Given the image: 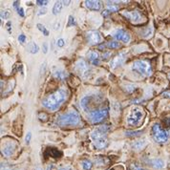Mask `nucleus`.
<instances>
[{
    "label": "nucleus",
    "instance_id": "f257e3e1",
    "mask_svg": "<svg viewBox=\"0 0 170 170\" xmlns=\"http://www.w3.org/2000/svg\"><path fill=\"white\" fill-rule=\"evenodd\" d=\"M65 98H66V92L65 90L60 89L55 92L54 94L50 95L46 98H44L42 100V105L51 111H55L61 105Z\"/></svg>",
    "mask_w": 170,
    "mask_h": 170
},
{
    "label": "nucleus",
    "instance_id": "f03ea898",
    "mask_svg": "<svg viewBox=\"0 0 170 170\" xmlns=\"http://www.w3.org/2000/svg\"><path fill=\"white\" fill-rule=\"evenodd\" d=\"M109 130L107 125L100 126L97 129H95L91 133V138L94 141L95 147L98 149H103L107 146L108 142H107V136L106 133Z\"/></svg>",
    "mask_w": 170,
    "mask_h": 170
},
{
    "label": "nucleus",
    "instance_id": "7ed1b4c3",
    "mask_svg": "<svg viewBox=\"0 0 170 170\" xmlns=\"http://www.w3.org/2000/svg\"><path fill=\"white\" fill-rule=\"evenodd\" d=\"M79 122H80V116L75 110H72V111L68 112L66 114L60 115L57 118L58 125H59L61 127H64V126H76V125H78L79 123Z\"/></svg>",
    "mask_w": 170,
    "mask_h": 170
},
{
    "label": "nucleus",
    "instance_id": "20e7f679",
    "mask_svg": "<svg viewBox=\"0 0 170 170\" xmlns=\"http://www.w3.org/2000/svg\"><path fill=\"white\" fill-rule=\"evenodd\" d=\"M132 70L142 76H150L152 73L151 66L144 60H136L132 64Z\"/></svg>",
    "mask_w": 170,
    "mask_h": 170
},
{
    "label": "nucleus",
    "instance_id": "39448f33",
    "mask_svg": "<svg viewBox=\"0 0 170 170\" xmlns=\"http://www.w3.org/2000/svg\"><path fill=\"white\" fill-rule=\"evenodd\" d=\"M142 110L140 107H134L131 109L128 117H127V123L130 125H137L142 120Z\"/></svg>",
    "mask_w": 170,
    "mask_h": 170
},
{
    "label": "nucleus",
    "instance_id": "423d86ee",
    "mask_svg": "<svg viewBox=\"0 0 170 170\" xmlns=\"http://www.w3.org/2000/svg\"><path fill=\"white\" fill-rule=\"evenodd\" d=\"M152 135L153 138L157 142L163 143L168 139V134L165 130H163L160 124H155L152 128Z\"/></svg>",
    "mask_w": 170,
    "mask_h": 170
},
{
    "label": "nucleus",
    "instance_id": "0eeeda50",
    "mask_svg": "<svg viewBox=\"0 0 170 170\" xmlns=\"http://www.w3.org/2000/svg\"><path fill=\"white\" fill-rule=\"evenodd\" d=\"M99 103V100L98 99V98L96 96H87L81 99V106L82 108L89 113H92L93 110V106H95L94 103Z\"/></svg>",
    "mask_w": 170,
    "mask_h": 170
},
{
    "label": "nucleus",
    "instance_id": "6e6552de",
    "mask_svg": "<svg viewBox=\"0 0 170 170\" xmlns=\"http://www.w3.org/2000/svg\"><path fill=\"white\" fill-rule=\"evenodd\" d=\"M108 116V109L102 108V109H97L94 110L92 113H90V120L93 123H98L102 122L104 118Z\"/></svg>",
    "mask_w": 170,
    "mask_h": 170
},
{
    "label": "nucleus",
    "instance_id": "1a4fd4ad",
    "mask_svg": "<svg viewBox=\"0 0 170 170\" xmlns=\"http://www.w3.org/2000/svg\"><path fill=\"white\" fill-rule=\"evenodd\" d=\"M86 37H87V40L90 45H96L101 41V36H100L99 32H98V31H89L87 32Z\"/></svg>",
    "mask_w": 170,
    "mask_h": 170
},
{
    "label": "nucleus",
    "instance_id": "9d476101",
    "mask_svg": "<svg viewBox=\"0 0 170 170\" xmlns=\"http://www.w3.org/2000/svg\"><path fill=\"white\" fill-rule=\"evenodd\" d=\"M125 60V54L124 53H120L116 58H114L111 61H110V67L112 69H115L118 66L122 65Z\"/></svg>",
    "mask_w": 170,
    "mask_h": 170
},
{
    "label": "nucleus",
    "instance_id": "9b49d317",
    "mask_svg": "<svg viewBox=\"0 0 170 170\" xmlns=\"http://www.w3.org/2000/svg\"><path fill=\"white\" fill-rule=\"evenodd\" d=\"M122 14L123 16H125L126 18H128L129 20L131 21H139L142 18V15L139 12L137 11H133V12H127V11H124L122 12Z\"/></svg>",
    "mask_w": 170,
    "mask_h": 170
},
{
    "label": "nucleus",
    "instance_id": "f8f14e48",
    "mask_svg": "<svg viewBox=\"0 0 170 170\" xmlns=\"http://www.w3.org/2000/svg\"><path fill=\"white\" fill-rule=\"evenodd\" d=\"M76 70L78 74H81V75H84L86 74L87 72H89V68H88V65L87 63L85 62L84 60H78L76 64Z\"/></svg>",
    "mask_w": 170,
    "mask_h": 170
},
{
    "label": "nucleus",
    "instance_id": "ddd939ff",
    "mask_svg": "<svg viewBox=\"0 0 170 170\" xmlns=\"http://www.w3.org/2000/svg\"><path fill=\"white\" fill-rule=\"evenodd\" d=\"M85 6H86L89 10H92V11H99L101 8V4L99 1H93V0L85 1Z\"/></svg>",
    "mask_w": 170,
    "mask_h": 170
},
{
    "label": "nucleus",
    "instance_id": "4468645a",
    "mask_svg": "<svg viewBox=\"0 0 170 170\" xmlns=\"http://www.w3.org/2000/svg\"><path fill=\"white\" fill-rule=\"evenodd\" d=\"M27 49L28 51L31 53V54H37L38 51H39V47L38 45L36 43V42H33V41H31L28 43L27 45Z\"/></svg>",
    "mask_w": 170,
    "mask_h": 170
},
{
    "label": "nucleus",
    "instance_id": "2eb2a0df",
    "mask_svg": "<svg viewBox=\"0 0 170 170\" xmlns=\"http://www.w3.org/2000/svg\"><path fill=\"white\" fill-rule=\"evenodd\" d=\"M150 163H151V165H152L153 167H154L155 169H162V168L164 167V162H163V161L161 160V159L152 160V161L150 162Z\"/></svg>",
    "mask_w": 170,
    "mask_h": 170
},
{
    "label": "nucleus",
    "instance_id": "dca6fc26",
    "mask_svg": "<svg viewBox=\"0 0 170 170\" xmlns=\"http://www.w3.org/2000/svg\"><path fill=\"white\" fill-rule=\"evenodd\" d=\"M14 148H15V146L13 145V144H12V143H9V144H7L6 146H4V148H3V153H4V155H6V156H11L12 153L14 152Z\"/></svg>",
    "mask_w": 170,
    "mask_h": 170
},
{
    "label": "nucleus",
    "instance_id": "f3484780",
    "mask_svg": "<svg viewBox=\"0 0 170 170\" xmlns=\"http://www.w3.org/2000/svg\"><path fill=\"white\" fill-rule=\"evenodd\" d=\"M48 152H49L50 156H52L53 158H59L62 155V153L60 151H58V149H56V148H49Z\"/></svg>",
    "mask_w": 170,
    "mask_h": 170
},
{
    "label": "nucleus",
    "instance_id": "a211bd4d",
    "mask_svg": "<svg viewBox=\"0 0 170 170\" xmlns=\"http://www.w3.org/2000/svg\"><path fill=\"white\" fill-rule=\"evenodd\" d=\"M67 76H68V74H67L66 72H64V71H61V70H58V71H57V72L54 74V77H55L56 78H58V80H63V79H65V78H67Z\"/></svg>",
    "mask_w": 170,
    "mask_h": 170
},
{
    "label": "nucleus",
    "instance_id": "6ab92c4d",
    "mask_svg": "<svg viewBox=\"0 0 170 170\" xmlns=\"http://www.w3.org/2000/svg\"><path fill=\"white\" fill-rule=\"evenodd\" d=\"M87 58L91 62H94V61L98 60V54L97 52H95V51H90V52H88V54H87Z\"/></svg>",
    "mask_w": 170,
    "mask_h": 170
},
{
    "label": "nucleus",
    "instance_id": "aec40b11",
    "mask_svg": "<svg viewBox=\"0 0 170 170\" xmlns=\"http://www.w3.org/2000/svg\"><path fill=\"white\" fill-rule=\"evenodd\" d=\"M125 31H123V30H122V29H120V30H118L115 33H114V38H115V39H117V40H122V38H123V37H124V35H125Z\"/></svg>",
    "mask_w": 170,
    "mask_h": 170
},
{
    "label": "nucleus",
    "instance_id": "412c9836",
    "mask_svg": "<svg viewBox=\"0 0 170 170\" xmlns=\"http://www.w3.org/2000/svg\"><path fill=\"white\" fill-rule=\"evenodd\" d=\"M62 1H57L56 4L54 5V8H53V13L54 14H58L61 12V9H62Z\"/></svg>",
    "mask_w": 170,
    "mask_h": 170
},
{
    "label": "nucleus",
    "instance_id": "4be33fe9",
    "mask_svg": "<svg viewBox=\"0 0 170 170\" xmlns=\"http://www.w3.org/2000/svg\"><path fill=\"white\" fill-rule=\"evenodd\" d=\"M142 134V131H126L125 132V135L127 136V137H139V136H141Z\"/></svg>",
    "mask_w": 170,
    "mask_h": 170
},
{
    "label": "nucleus",
    "instance_id": "5701e85b",
    "mask_svg": "<svg viewBox=\"0 0 170 170\" xmlns=\"http://www.w3.org/2000/svg\"><path fill=\"white\" fill-rule=\"evenodd\" d=\"M145 144H146V142H145V140H143V141L136 142L135 143H133V147H134L135 149H137V150H140V149H142Z\"/></svg>",
    "mask_w": 170,
    "mask_h": 170
},
{
    "label": "nucleus",
    "instance_id": "b1692460",
    "mask_svg": "<svg viewBox=\"0 0 170 170\" xmlns=\"http://www.w3.org/2000/svg\"><path fill=\"white\" fill-rule=\"evenodd\" d=\"M81 164H82V168H83L84 170H90V169L92 168V166H93L92 162H90V161H88V160L83 161V162H81Z\"/></svg>",
    "mask_w": 170,
    "mask_h": 170
},
{
    "label": "nucleus",
    "instance_id": "393cba45",
    "mask_svg": "<svg viewBox=\"0 0 170 170\" xmlns=\"http://www.w3.org/2000/svg\"><path fill=\"white\" fill-rule=\"evenodd\" d=\"M37 26H38V30H39L42 33H43V35H44L45 37H48V36H49V31H48V30H47V29H46L43 25H42V24L38 23Z\"/></svg>",
    "mask_w": 170,
    "mask_h": 170
},
{
    "label": "nucleus",
    "instance_id": "a878e982",
    "mask_svg": "<svg viewBox=\"0 0 170 170\" xmlns=\"http://www.w3.org/2000/svg\"><path fill=\"white\" fill-rule=\"evenodd\" d=\"M106 46L108 48H111V49H117V48L120 47V44H118V42H117V41H109L106 44Z\"/></svg>",
    "mask_w": 170,
    "mask_h": 170
},
{
    "label": "nucleus",
    "instance_id": "bb28decb",
    "mask_svg": "<svg viewBox=\"0 0 170 170\" xmlns=\"http://www.w3.org/2000/svg\"><path fill=\"white\" fill-rule=\"evenodd\" d=\"M0 15H1V19H7V18H10L11 12L8 10H4V11H1V13H0Z\"/></svg>",
    "mask_w": 170,
    "mask_h": 170
},
{
    "label": "nucleus",
    "instance_id": "cd10ccee",
    "mask_svg": "<svg viewBox=\"0 0 170 170\" xmlns=\"http://www.w3.org/2000/svg\"><path fill=\"white\" fill-rule=\"evenodd\" d=\"M109 12H117L118 10V7H117V6H113V5H111V4H108V8L106 9Z\"/></svg>",
    "mask_w": 170,
    "mask_h": 170
},
{
    "label": "nucleus",
    "instance_id": "c85d7f7f",
    "mask_svg": "<svg viewBox=\"0 0 170 170\" xmlns=\"http://www.w3.org/2000/svg\"><path fill=\"white\" fill-rule=\"evenodd\" d=\"M75 24H76V22H75L74 18H73L72 15H70L69 16V21H68V24H67V27H71V26H73Z\"/></svg>",
    "mask_w": 170,
    "mask_h": 170
},
{
    "label": "nucleus",
    "instance_id": "c756f323",
    "mask_svg": "<svg viewBox=\"0 0 170 170\" xmlns=\"http://www.w3.org/2000/svg\"><path fill=\"white\" fill-rule=\"evenodd\" d=\"M31 138H32V133L31 132H28L27 135H26V138H25V142H26V144H29L30 142H31Z\"/></svg>",
    "mask_w": 170,
    "mask_h": 170
},
{
    "label": "nucleus",
    "instance_id": "7c9ffc66",
    "mask_svg": "<svg viewBox=\"0 0 170 170\" xmlns=\"http://www.w3.org/2000/svg\"><path fill=\"white\" fill-rule=\"evenodd\" d=\"M49 3V1H45V0H38L37 1V4L38 6H45Z\"/></svg>",
    "mask_w": 170,
    "mask_h": 170
},
{
    "label": "nucleus",
    "instance_id": "2f4dec72",
    "mask_svg": "<svg viewBox=\"0 0 170 170\" xmlns=\"http://www.w3.org/2000/svg\"><path fill=\"white\" fill-rule=\"evenodd\" d=\"M57 45H58V47H63V46L65 45L64 39H63V38H59V39L58 40V42H57Z\"/></svg>",
    "mask_w": 170,
    "mask_h": 170
},
{
    "label": "nucleus",
    "instance_id": "473e14b6",
    "mask_svg": "<svg viewBox=\"0 0 170 170\" xmlns=\"http://www.w3.org/2000/svg\"><path fill=\"white\" fill-rule=\"evenodd\" d=\"M18 40H19V42H20V43H24V42H25V40H26V37H25L24 35H19V37H18Z\"/></svg>",
    "mask_w": 170,
    "mask_h": 170
},
{
    "label": "nucleus",
    "instance_id": "72a5a7b5",
    "mask_svg": "<svg viewBox=\"0 0 170 170\" xmlns=\"http://www.w3.org/2000/svg\"><path fill=\"white\" fill-rule=\"evenodd\" d=\"M47 12V9L46 8H42V9H40L39 10V12H38V15H43V14H45Z\"/></svg>",
    "mask_w": 170,
    "mask_h": 170
},
{
    "label": "nucleus",
    "instance_id": "f704fd0d",
    "mask_svg": "<svg viewBox=\"0 0 170 170\" xmlns=\"http://www.w3.org/2000/svg\"><path fill=\"white\" fill-rule=\"evenodd\" d=\"M162 95V97H164V98H170V90L164 91Z\"/></svg>",
    "mask_w": 170,
    "mask_h": 170
},
{
    "label": "nucleus",
    "instance_id": "c9c22d12",
    "mask_svg": "<svg viewBox=\"0 0 170 170\" xmlns=\"http://www.w3.org/2000/svg\"><path fill=\"white\" fill-rule=\"evenodd\" d=\"M18 14H19L20 16H22V18L25 15V13H24V10H23L22 8H19V9L18 10Z\"/></svg>",
    "mask_w": 170,
    "mask_h": 170
},
{
    "label": "nucleus",
    "instance_id": "e433bc0d",
    "mask_svg": "<svg viewBox=\"0 0 170 170\" xmlns=\"http://www.w3.org/2000/svg\"><path fill=\"white\" fill-rule=\"evenodd\" d=\"M47 52H48V44L45 42V43L43 44V53L46 54Z\"/></svg>",
    "mask_w": 170,
    "mask_h": 170
},
{
    "label": "nucleus",
    "instance_id": "4c0bfd02",
    "mask_svg": "<svg viewBox=\"0 0 170 170\" xmlns=\"http://www.w3.org/2000/svg\"><path fill=\"white\" fill-rule=\"evenodd\" d=\"M58 170H73L71 166H64V167H60Z\"/></svg>",
    "mask_w": 170,
    "mask_h": 170
},
{
    "label": "nucleus",
    "instance_id": "58836bf2",
    "mask_svg": "<svg viewBox=\"0 0 170 170\" xmlns=\"http://www.w3.org/2000/svg\"><path fill=\"white\" fill-rule=\"evenodd\" d=\"M109 56H110V53H105V54L102 56V58H103V59H107Z\"/></svg>",
    "mask_w": 170,
    "mask_h": 170
},
{
    "label": "nucleus",
    "instance_id": "ea45409f",
    "mask_svg": "<svg viewBox=\"0 0 170 170\" xmlns=\"http://www.w3.org/2000/svg\"><path fill=\"white\" fill-rule=\"evenodd\" d=\"M59 26H60V23H59V22H58V23H56V25H55L54 29H55V30H58V29H59Z\"/></svg>",
    "mask_w": 170,
    "mask_h": 170
},
{
    "label": "nucleus",
    "instance_id": "a19ab883",
    "mask_svg": "<svg viewBox=\"0 0 170 170\" xmlns=\"http://www.w3.org/2000/svg\"><path fill=\"white\" fill-rule=\"evenodd\" d=\"M108 14H109V12H108L107 10H105V11L102 12V15H103V16H107Z\"/></svg>",
    "mask_w": 170,
    "mask_h": 170
},
{
    "label": "nucleus",
    "instance_id": "79ce46f5",
    "mask_svg": "<svg viewBox=\"0 0 170 170\" xmlns=\"http://www.w3.org/2000/svg\"><path fill=\"white\" fill-rule=\"evenodd\" d=\"M62 3L65 6H68V5H69V3H71V1H62Z\"/></svg>",
    "mask_w": 170,
    "mask_h": 170
},
{
    "label": "nucleus",
    "instance_id": "37998d69",
    "mask_svg": "<svg viewBox=\"0 0 170 170\" xmlns=\"http://www.w3.org/2000/svg\"><path fill=\"white\" fill-rule=\"evenodd\" d=\"M52 167H53V165H51V166H48V169H47V170H52Z\"/></svg>",
    "mask_w": 170,
    "mask_h": 170
},
{
    "label": "nucleus",
    "instance_id": "c03bdc74",
    "mask_svg": "<svg viewBox=\"0 0 170 170\" xmlns=\"http://www.w3.org/2000/svg\"><path fill=\"white\" fill-rule=\"evenodd\" d=\"M36 170H42V169H41L40 167H37V168H36Z\"/></svg>",
    "mask_w": 170,
    "mask_h": 170
},
{
    "label": "nucleus",
    "instance_id": "a18cd8bd",
    "mask_svg": "<svg viewBox=\"0 0 170 170\" xmlns=\"http://www.w3.org/2000/svg\"><path fill=\"white\" fill-rule=\"evenodd\" d=\"M168 77H169V78H170V74H169V76H168Z\"/></svg>",
    "mask_w": 170,
    "mask_h": 170
}]
</instances>
